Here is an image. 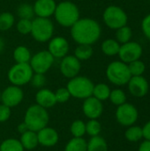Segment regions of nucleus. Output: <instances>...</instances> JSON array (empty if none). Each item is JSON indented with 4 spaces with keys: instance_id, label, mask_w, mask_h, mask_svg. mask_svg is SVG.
<instances>
[{
    "instance_id": "nucleus-1",
    "label": "nucleus",
    "mask_w": 150,
    "mask_h": 151,
    "mask_svg": "<svg viewBox=\"0 0 150 151\" xmlns=\"http://www.w3.org/2000/svg\"><path fill=\"white\" fill-rule=\"evenodd\" d=\"M102 34L100 24L93 19H79L71 27V35L78 44L93 45L95 43Z\"/></svg>"
},
{
    "instance_id": "nucleus-2",
    "label": "nucleus",
    "mask_w": 150,
    "mask_h": 151,
    "mask_svg": "<svg viewBox=\"0 0 150 151\" xmlns=\"http://www.w3.org/2000/svg\"><path fill=\"white\" fill-rule=\"evenodd\" d=\"M49 121L50 116L47 109L35 104L27 109L23 122L27 125L29 130L37 133L41 129L47 127Z\"/></svg>"
},
{
    "instance_id": "nucleus-3",
    "label": "nucleus",
    "mask_w": 150,
    "mask_h": 151,
    "mask_svg": "<svg viewBox=\"0 0 150 151\" xmlns=\"http://www.w3.org/2000/svg\"><path fill=\"white\" fill-rule=\"evenodd\" d=\"M54 17L60 26L71 27L80 19V10L74 3L63 1L57 4Z\"/></svg>"
},
{
    "instance_id": "nucleus-4",
    "label": "nucleus",
    "mask_w": 150,
    "mask_h": 151,
    "mask_svg": "<svg viewBox=\"0 0 150 151\" xmlns=\"http://www.w3.org/2000/svg\"><path fill=\"white\" fill-rule=\"evenodd\" d=\"M94 86L95 84L89 78L78 75L70 79L66 88L72 97L84 100L92 96Z\"/></svg>"
},
{
    "instance_id": "nucleus-5",
    "label": "nucleus",
    "mask_w": 150,
    "mask_h": 151,
    "mask_svg": "<svg viewBox=\"0 0 150 151\" xmlns=\"http://www.w3.org/2000/svg\"><path fill=\"white\" fill-rule=\"evenodd\" d=\"M106 76L109 81L117 86H124L128 83L132 75L128 65L122 61H113L107 66Z\"/></svg>"
},
{
    "instance_id": "nucleus-6",
    "label": "nucleus",
    "mask_w": 150,
    "mask_h": 151,
    "mask_svg": "<svg viewBox=\"0 0 150 151\" xmlns=\"http://www.w3.org/2000/svg\"><path fill=\"white\" fill-rule=\"evenodd\" d=\"M31 35L38 42H49L54 34V24L48 18L36 17L32 19Z\"/></svg>"
},
{
    "instance_id": "nucleus-7",
    "label": "nucleus",
    "mask_w": 150,
    "mask_h": 151,
    "mask_svg": "<svg viewBox=\"0 0 150 151\" xmlns=\"http://www.w3.org/2000/svg\"><path fill=\"white\" fill-rule=\"evenodd\" d=\"M33 74L29 63H16L9 69L7 77L11 85L21 87L30 82Z\"/></svg>"
},
{
    "instance_id": "nucleus-8",
    "label": "nucleus",
    "mask_w": 150,
    "mask_h": 151,
    "mask_svg": "<svg viewBox=\"0 0 150 151\" xmlns=\"http://www.w3.org/2000/svg\"><path fill=\"white\" fill-rule=\"evenodd\" d=\"M103 19L108 27L115 30L126 26L128 20L126 12L117 5L108 6L103 12Z\"/></svg>"
},
{
    "instance_id": "nucleus-9",
    "label": "nucleus",
    "mask_w": 150,
    "mask_h": 151,
    "mask_svg": "<svg viewBox=\"0 0 150 151\" xmlns=\"http://www.w3.org/2000/svg\"><path fill=\"white\" fill-rule=\"evenodd\" d=\"M54 57L48 50H41L31 57L29 65L35 73L45 74L53 65Z\"/></svg>"
},
{
    "instance_id": "nucleus-10",
    "label": "nucleus",
    "mask_w": 150,
    "mask_h": 151,
    "mask_svg": "<svg viewBox=\"0 0 150 151\" xmlns=\"http://www.w3.org/2000/svg\"><path fill=\"white\" fill-rule=\"evenodd\" d=\"M138 118L139 112L134 105L125 103L118 106V109L116 111V119L121 126L131 127L136 123Z\"/></svg>"
},
{
    "instance_id": "nucleus-11",
    "label": "nucleus",
    "mask_w": 150,
    "mask_h": 151,
    "mask_svg": "<svg viewBox=\"0 0 150 151\" xmlns=\"http://www.w3.org/2000/svg\"><path fill=\"white\" fill-rule=\"evenodd\" d=\"M142 47L140 43L136 42H128L120 45L118 51V57L120 61L129 64L134 60L140 59L142 55Z\"/></svg>"
},
{
    "instance_id": "nucleus-12",
    "label": "nucleus",
    "mask_w": 150,
    "mask_h": 151,
    "mask_svg": "<svg viewBox=\"0 0 150 151\" xmlns=\"http://www.w3.org/2000/svg\"><path fill=\"white\" fill-rule=\"evenodd\" d=\"M24 98L23 90L18 86H9L1 93V103L4 105L13 108L18 106Z\"/></svg>"
},
{
    "instance_id": "nucleus-13",
    "label": "nucleus",
    "mask_w": 150,
    "mask_h": 151,
    "mask_svg": "<svg viewBox=\"0 0 150 151\" xmlns=\"http://www.w3.org/2000/svg\"><path fill=\"white\" fill-rule=\"evenodd\" d=\"M81 68L80 61L73 55H66L61 58L59 69L61 73L68 79H72L79 75Z\"/></svg>"
},
{
    "instance_id": "nucleus-14",
    "label": "nucleus",
    "mask_w": 150,
    "mask_h": 151,
    "mask_svg": "<svg viewBox=\"0 0 150 151\" xmlns=\"http://www.w3.org/2000/svg\"><path fill=\"white\" fill-rule=\"evenodd\" d=\"M82 111L89 119H98L103 112V103L93 96L84 99L82 104Z\"/></svg>"
},
{
    "instance_id": "nucleus-15",
    "label": "nucleus",
    "mask_w": 150,
    "mask_h": 151,
    "mask_svg": "<svg viewBox=\"0 0 150 151\" xmlns=\"http://www.w3.org/2000/svg\"><path fill=\"white\" fill-rule=\"evenodd\" d=\"M54 58H63L69 51V42L63 36L52 37L49 41L47 50Z\"/></svg>"
},
{
    "instance_id": "nucleus-16",
    "label": "nucleus",
    "mask_w": 150,
    "mask_h": 151,
    "mask_svg": "<svg viewBox=\"0 0 150 151\" xmlns=\"http://www.w3.org/2000/svg\"><path fill=\"white\" fill-rule=\"evenodd\" d=\"M127 85H128V90L131 93V95L139 98L145 96L149 89V82L142 75L132 76Z\"/></svg>"
},
{
    "instance_id": "nucleus-17",
    "label": "nucleus",
    "mask_w": 150,
    "mask_h": 151,
    "mask_svg": "<svg viewBox=\"0 0 150 151\" xmlns=\"http://www.w3.org/2000/svg\"><path fill=\"white\" fill-rule=\"evenodd\" d=\"M36 134L38 138V143L46 148L54 147L59 141V135L57 131L52 127H49L48 126L38 131Z\"/></svg>"
},
{
    "instance_id": "nucleus-18",
    "label": "nucleus",
    "mask_w": 150,
    "mask_h": 151,
    "mask_svg": "<svg viewBox=\"0 0 150 151\" xmlns=\"http://www.w3.org/2000/svg\"><path fill=\"white\" fill-rule=\"evenodd\" d=\"M57 4L55 0H36L34 4V15L40 18H50L54 15Z\"/></svg>"
},
{
    "instance_id": "nucleus-19",
    "label": "nucleus",
    "mask_w": 150,
    "mask_h": 151,
    "mask_svg": "<svg viewBox=\"0 0 150 151\" xmlns=\"http://www.w3.org/2000/svg\"><path fill=\"white\" fill-rule=\"evenodd\" d=\"M35 102L36 104L45 109L51 108L57 104L54 92L49 88H40L35 95Z\"/></svg>"
},
{
    "instance_id": "nucleus-20",
    "label": "nucleus",
    "mask_w": 150,
    "mask_h": 151,
    "mask_svg": "<svg viewBox=\"0 0 150 151\" xmlns=\"http://www.w3.org/2000/svg\"><path fill=\"white\" fill-rule=\"evenodd\" d=\"M19 142L23 146L24 150H34L39 145L37 134L31 130H27V132L20 134Z\"/></svg>"
},
{
    "instance_id": "nucleus-21",
    "label": "nucleus",
    "mask_w": 150,
    "mask_h": 151,
    "mask_svg": "<svg viewBox=\"0 0 150 151\" xmlns=\"http://www.w3.org/2000/svg\"><path fill=\"white\" fill-rule=\"evenodd\" d=\"M102 51L106 56H115L118 54L120 49V43L114 39H107L103 42L101 45Z\"/></svg>"
},
{
    "instance_id": "nucleus-22",
    "label": "nucleus",
    "mask_w": 150,
    "mask_h": 151,
    "mask_svg": "<svg viewBox=\"0 0 150 151\" xmlns=\"http://www.w3.org/2000/svg\"><path fill=\"white\" fill-rule=\"evenodd\" d=\"M87 151H108V144L100 135L94 136L88 142Z\"/></svg>"
},
{
    "instance_id": "nucleus-23",
    "label": "nucleus",
    "mask_w": 150,
    "mask_h": 151,
    "mask_svg": "<svg viewBox=\"0 0 150 151\" xmlns=\"http://www.w3.org/2000/svg\"><path fill=\"white\" fill-rule=\"evenodd\" d=\"M31 57V52L26 46L19 45L13 50V59L16 63H29Z\"/></svg>"
},
{
    "instance_id": "nucleus-24",
    "label": "nucleus",
    "mask_w": 150,
    "mask_h": 151,
    "mask_svg": "<svg viewBox=\"0 0 150 151\" xmlns=\"http://www.w3.org/2000/svg\"><path fill=\"white\" fill-rule=\"evenodd\" d=\"M94 50L92 45L88 44H78L74 50V57L78 58L80 61L88 60L93 56Z\"/></svg>"
},
{
    "instance_id": "nucleus-25",
    "label": "nucleus",
    "mask_w": 150,
    "mask_h": 151,
    "mask_svg": "<svg viewBox=\"0 0 150 151\" xmlns=\"http://www.w3.org/2000/svg\"><path fill=\"white\" fill-rule=\"evenodd\" d=\"M111 88L110 87L105 83H98L94 86L93 88V94L92 96L95 97L96 99L100 100L101 102L105 101L109 99L110 94H111Z\"/></svg>"
},
{
    "instance_id": "nucleus-26",
    "label": "nucleus",
    "mask_w": 150,
    "mask_h": 151,
    "mask_svg": "<svg viewBox=\"0 0 150 151\" xmlns=\"http://www.w3.org/2000/svg\"><path fill=\"white\" fill-rule=\"evenodd\" d=\"M88 142L83 138H72L65 145V151H87Z\"/></svg>"
},
{
    "instance_id": "nucleus-27",
    "label": "nucleus",
    "mask_w": 150,
    "mask_h": 151,
    "mask_svg": "<svg viewBox=\"0 0 150 151\" xmlns=\"http://www.w3.org/2000/svg\"><path fill=\"white\" fill-rule=\"evenodd\" d=\"M19 140L14 138H8L3 141L0 144V151H24Z\"/></svg>"
},
{
    "instance_id": "nucleus-28",
    "label": "nucleus",
    "mask_w": 150,
    "mask_h": 151,
    "mask_svg": "<svg viewBox=\"0 0 150 151\" xmlns=\"http://www.w3.org/2000/svg\"><path fill=\"white\" fill-rule=\"evenodd\" d=\"M125 137L128 142H137L143 138L142 128L138 126L133 125L126 129V131L125 133Z\"/></svg>"
},
{
    "instance_id": "nucleus-29",
    "label": "nucleus",
    "mask_w": 150,
    "mask_h": 151,
    "mask_svg": "<svg viewBox=\"0 0 150 151\" xmlns=\"http://www.w3.org/2000/svg\"><path fill=\"white\" fill-rule=\"evenodd\" d=\"M15 23V18L11 12H4L0 13V31L11 29Z\"/></svg>"
},
{
    "instance_id": "nucleus-30",
    "label": "nucleus",
    "mask_w": 150,
    "mask_h": 151,
    "mask_svg": "<svg viewBox=\"0 0 150 151\" xmlns=\"http://www.w3.org/2000/svg\"><path fill=\"white\" fill-rule=\"evenodd\" d=\"M70 132L73 137H83L86 134V123L80 119L74 120L70 127Z\"/></svg>"
},
{
    "instance_id": "nucleus-31",
    "label": "nucleus",
    "mask_w": 150,
    "mask_h": 151,
    "mask_svg": "<svg viewBox=\"0 0 150 151\" xmlns=\"http://www.w3.org/2000/svg\"><path fill=\"white\" fill-rule=\"evenodd\" d=\"M133 35V32L132 29L130 28V27L128 26H124L118 29H117L116 32V40L120 43V44H124L126 42H128L131 41Z\"/></svg>"
},
{
    "instance_id": "nucleus-32",
    "label": "nucleus",
    "mask_w": 150,
    "mask_h": 151,
    "mask_svg": "<svg viewBox=\"0 0 150 151\" xmlns=\"http://www.w3.org/2000/svg\"><path fill=\"white\" fill-rule=\"evenodd\" d=\"M17 14L19 17V19H32L34 16V7L30 4L23 3L19 5L17 9Z\"/></svg>"
},
{
    "instance_id": "nucleus-33",
    "label": "nucleus",
    "mask_w": 150,
    "mask_h": 151,
    "mask_svg": "<svg viewBox=\"0 0 150 151\" xmlns=\"http://www.w3.org/2000/svg\"><path fill=\"white\" fill-rule=\"evenodd\" d=\"M127 65L132 76H141L146 71V65L144 62L140 59L134 60Z\"/></svg>"
},
{
    "instance_id": "nucleus-34",
    "label": "nucleus",
    "mask_w": 150,
    "mask_h": 151,
    "mask_svg": "<svg viewBox=\"0 0 150 151\" xmlns=\"http://www.w3.org/2000/svg\"><path fill=\"white\" fill-rule=\"evenodd\" d=\"M109 99L114 105H117V106H119L126 103V96L125 92L120 88H116V89L111 90Z\"/></svg>"
},
{
    "instance_id": "nucleus-35",
    "label": "nucleus",
    "mask_w": 150,
    "mask_h": 151,
    "mask_svg": "<svg viewBox=\"0 0 150 151\" xmlns=\"http://www.w3.org/2000/svg\"><path fill=\"white\" fill-rule=\"evenodd\" d=\"M101 131L102 126L97 119H89L86 123V134H88L90 137L99 135Z\"/></svg>"
},
{
    "instance_id": "nucleus-36",
    "label": "nucleus",
    "mask_w": 150,
    "mask_h": 151,
    "mask_svg": "<svg viewBox=\"0 0 150 151\" xmlns=\"http://www.w3.org/2000/svg\"><path fill=\"white\" fill-rule=\"evenodd\" d=\"M16 28L18 32L21 35H28L31 33L32 28V19H19V20L17 22Z\"/></svg>"
},
{
    "instance_id": "nucleus-37",
    "label": "nucleus",
    "mask_w": 150,
    "mask_h": 151,
    "mask_svg": "<svg viewBox=\"0 0 150 151\" xmlns=\"http://www.w3.org/2000/svg\"><path fill=\"white\" fill-rule=\"evenodd\" d=\"M54 94H55L56 101L58 104H65L68 102L71 97V95L66 88H59L54 92Z\"/></svg>"
},
{
    "instance_id": "nucleus-38",
    "label": "nucleus",
    "mask_w": 150,
    "mask_h": 151,
    "mask_svg": "<svg viewBox=\"0 0 150 151\" xmlns=\"http://www.w3.org/2000/svg\"><path fill=\"white\" fill-rule=\"evenodd\" d=\"M32 86L35 88H42L43 86L46 83V78L45 75L42 73H34L32 79L30 81Z\"/></svg>"
},
{
    "instance_id": "nucleus-39",
    "label": "nucleus",
    "mask_w": 150,
    "mask_h": 151,
    "mask_svg": "<svg viewBox=\"0 0 150 151\" xmlns=\"http://www.w3.org/2000/svg\"><path fill=\"white\" fill-rule=\"evenodd\" d=\"M11 117V108L4 105V104H0V123H4L7 121Z\"/></svg>"
},
{
    "instance_id": "nucleus-40",
    "label": "nucleus",
    "mask_w": 150,
    "mask_h": 151,
    "mask_svg": "<svg viewBox=\"0 0 150 151\" xmlns=\"http://www.w3.org/2000/svg\"><path fill=\"white\" fill-rule=\"evenodd\" d=\"M141 29L144 35L150 40V13L148 14L141 22Z\"/></svg>"
},
{
    "instance_id": "nucleus-41",
    "label": "nucleus",
    "mask_w": 150,
    "mask_h": 151,
    "mask_svg": "<svg viewBox=\"0 0 150 151\" xmlns=\"http://www.w3.org/2000/svg\"><path fill=\"white\" fill-rule=\"evenodd\" d=\"M142 128V134H143V138H145V140L150 141V120L149 122H147Z\"/></svg>"
},
{
    "instance_id": "nucleus-42",
    "label": "nucleus",
    "mask_w": 150,
    "mask_h": 151,
    "mask_svg": "<svg viewBox=\"0 0 150 151\" xmlns=\"http://www.w3.org/2000/svg\"><path fill=\"white\" fill-rule=\"evenodd\" d=\"M138 151H150V141L145 140L139 147Z\"/></svg>"
},
{
    "instance_id": "nucleus-43",
    "label": "nucleus",
    "mask_w": 150,
    "mask_h": 151,
    "mask_svg": "<svg viewBox=\"0 0 150 151\" xmlns=\"http://www.w3.org/2000/svg\"><path fill=\"white\" fill-rule=\"evenodd\" d=\"M17 130H18V132H19L20 134H22L23 133L27 132V130H29V129L27 128V125H26L24 122H22V123H20V124H19V125H18V127H17Z\"/></svg>"
},
{
    "instance_id": "nucleus-44",
    "label": "nucleus",
    "mask_w": 150,
    "mask_h": 151,
    "mask_svg": "<svg viewBox=\"0 0 150 151\" xmlns=\"http://www.w3.org/2000/svg\"><path fill=\"white\" fill-rule=\"evenodd\" d=\"M4 45H5L4 40L2 37H0V54L3 52V50H4Z\"/></svg>"
},
{
    "instance_id": "nucleus-45",
    "label": "nucleus",
    "mask_w": 150,
    "mask_h": 151,
    "mask_svg": "<svg viewBox=\"0 0 150 151\" xmlns=\"http://www.w3.org/2000/svg\"><path fill=\"white\" fill-rule=\"evenodd\" d=\"M1 93H2V92L0 91V104H1Z\"/></svg>"
}]
</instances>
